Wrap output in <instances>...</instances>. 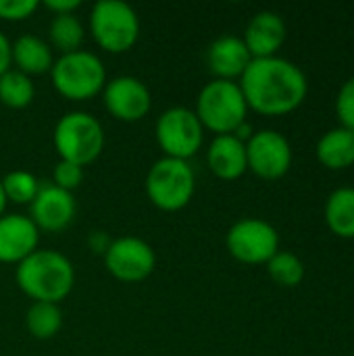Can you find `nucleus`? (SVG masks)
<instances>
[{
  "label": "nucleus",
  "mask_w": 354,
  "mask_h": 356,
  "mask_svg": "<svg viewBox=\"0 0 354 356\" xmlns=\"http://www.w3.org/2000/svg\"><path fill=\"white\" fill-rule=\"evenodd\" d=\"M238 83L248 108L267 117L296 111L309 94L307 73L284 56L252 58Z\"/></svg>",
  "instance_id": "f257e3e1"
},
{
  "label": "nucleus",
  "mask_w": 354,
  "mask_h": 356,
  "mask_svg": "<svg viewBox=\"0 0 354 356\" xmlns=\"http://www.w3.org/2000/svg\"><path fill=\"white\" fill-rule=\"evenodd\" d=\"M15 280L33 302L58 305L75 286V269L63 252L38 248L17 265Z\"/></svg>",
  "instance_id": "f03ea898"
},
{
  "label": "nucleus",
  "mask_w": 354,
  "mask_h": 356,
  "mask_svg": "<svg viewBox=\"0 0 354 356\" xmlns=\"http://www.w3.org/2000/svg\"><path fill=\"white\" fill-rule=\"evenodd\" d=\"M194 113L204 129L225 136L234 134L236 127L246 121L248 104L238 81L211 79L200 90Z\"/></svg>",
  "instance_id": "7ed1b4c3"
},
{
  "label": "nucleus",
  "mask_w": 354,
  "mask_h": 356,
  "mask_svg": "<svg viewBox=\"0 0 354 356\" xmlns=\"http://www.w3.org/2000/svg\"><path fill=\"white\" fill-rule=\"evenodd\" d=\"M52 142L61 161L86 167L94 163L104 148V127L90 113L71 111L56 121Z\"/></svg>",
  "instance_id": "20e7f679"
},
{
  "label": "nucleus",
  "mask_w": 354,
  "mask_h": 356,
  "mask_svg": "<svg viewBox=\"0 0 354 356\" xmlns=\"http://www.w3.org/2000/svg\"><path fill=\"white\" fill-rule=\"evenodd\" d=\"M50 73L56 92L69 100L94 98L106 86V69L102 58L81 48L61 54L52 63Z\"/></svg>",
  "instance_id": "39448f33"
},
{
  "label": "nucleus",
  "mask_w": 354,
  "mask_h": 356,
  "mask_svg": "<svg viewBox=\"0 0 354 356\" xmlns=\"http://www.w3.org/2000/svg\"><path fill=\"white\" fill-rule=\"evenodd\" d=\"M144 186L148 200L156 209L175 213L190 204L196 188V175L188 161L163 156L148 169Z\"/></svg>",
  "instance_id": "423d86ee"
},
{
  "label": "nucleus",
  "mask_w": 354,
  "mask_h": 356,
  "mask_svg": "<svg viewBox=\"0 0 354 356\" xmlns=\"http://www.w3.org/2000/svg\"><path fill=\"white\" fill-rule=\"evenodd\" d=\"M90 31L108 52H125L140 38V17L123 0H98L90 10Z\"/></svg>",
  "instance_id": "0eeeda50"
},
{
  "label": "nucleus",
  "mask_w": 354,
  "mask_h": 356,
  "mask_svg": "<svg viewBox=\"0 0 354 356\" xmlns=\"http://www.w3.org/2000/svg\"><path fill=\"white\" fill-rule=\"evenodd\" d=\"M204 140V127L196 113L186 106H171L156 119V142L165 156L190 161Z\"/></svg>",
  "instance_id": "6e6552de"
},
{
  "label": "nucleus",
  "mask_w": 354,
  "mask_h": 356,
  "mask_svg": "<svg viewBox=\"0 0 354 356\" xmlns=\"http://www.w3.org/2000/svg\"><path fill=\"white\" fill-rule=\"evenodd\" d=\"M225 246L227 252L244 265H267L280 250V234L265 219L244 217L227 229Z\"/></svg>",
  "instance_id": "1a4fd4ad"
},
{
  "label": "nucleus",
  "mask_w": 354,
  "mask_h": 356,
  "mask_svg": "<svg viewBox=\"0 0 354 356\" xmlns=\"http://www.w3.org/2000/svg\"><path fill=\"white\" fill-rule=\"evenodd\" d=\"M104 265L115 280L123 284H138L154 271L156 254L148 242L134 236H123L111 240L106 246Z\"/></svg>",
  "instance_id": "9d476101"
},
{
  "label": "nucleus",
  "mask_w": 354,
  "mask_h": 356,
  "mask_svg": "<svg viewBox=\"0 0 354 356\" xmlns=\"http://www.w3.org/2000/svg\"><path fill=\"white\" fill-rule=\"evenodd\" d=\"M290 140L277 129H259L246 142L248 169L261 179H280L292 167Z\"/></svg>",
  "instance_id": "9b49d317"
},
{
  "label": "nucleus",
  "mask_w": 354,
  "mask_h": 356,
  "mask_svg": "<svg viewBox=\"0 0 354 356\" xmlns=\"http://www.w3.org/2000/svg\"><path fill=\"white\" fill-rule=\"evenodd\" d=\"M102 100L106 111L125 123L140 121L152 106V96L146 83L134 75H119L106 81L102 88Z\"/></svg>",
  "instance_id": "f8f14e48"
},
{
  "label": "nucleus",
  "mask_w": 354,
  "mask_h": 356,
  "mask_svg": "<svg viewBox=\"0 0 354 356\" xmlns=\"http://www.w3.org/2000/svg\"><path fill=\"white\" fill-rule=\"evenodd\" d=\"M77 213L73 192H67L54 184L40 186L35 198L29 202V219L38 229L56 234L69 227Z\"/></svg>",
  "instance_id": "ddd939ff"
},
{
  "label": "nucleus",
  "mask_w": 354,
  "mask_h": 356,
  "mask_svg": "<svg viewBox=\"0 0 354 356\" xmlns=\"http://www.w3.org/2000/svg\"><path fill=\"white\" fill-rule=\"evenodd\" d=\"M286 21L275 10H259L250 17L244 29V44L252 58H267L277 56V50L286 42Z\"/></svg>",
  "instance_id": "4468645a"
},
{
  "label": "nucleus",
  "mask_w": 354,
  "mask_h": 356,
  "mask_svg": "<svg viewBox=\"0 0 354 356\" xmlns=\"http://www.w3.org/2000/svg\"><path fill=\"white\" fill-rule=\"evenodd\" d=\"M40 229L25 215H2L0 217V263L19 265L31 252L38 250Z\"/></svg>",
  "instance_id": "2eb2a0df"
},
{
  "label": "nucleus",
  "mask_w": 354,
  "mask_h": 356,
  "mask_svg": "<svg viewBox=\"0 0 354 356\" xmlns=\"http://www.w3.org/2000/svg\"><path fill=\"white\" fill-rule=\"evenodd\" d=\"M250 60L252 56L244 40L232 33L213 40L207 50V65L215 75V79H230V81L240 79L246 67L250 65Z\"/></svg>",
  "instance_id": "dca6fc26"
},
{
  "label": "nucleus",
  "mask_w": 354,
  "mask_h": 356,
  "mask_svg": "<svg viewBox=\"0 0 354 356\" xmlns=\"http://www.w3.org/2000/svg\"><path fill=\"white\" fill-rule=\"evenodd\" d=\"M207 165L219 179L234 181L248 171L246 144L234 134L215 136L207 150Z\"/></svg>",
  "instance_id": "f3484780"
},
{
  "label": "nucleus",
  "mask_w": 354,
  "mask_h": 356,
  "mask_svg": "<svg viewBox=\"0 0 354 356\" xmlns=\"http://www.w3.org/2000/svg\"><path fill=\"white\" fill-rule=\"evenodd\" d=\"M317 161L332 169V171H340V169H348L354 165V131L346 129L342 125L325 131L319 140H317V148H315Z\"/></svg>",
  "instance_id": "a211bd4d"
},
{
  "label": "nucleus",
  "mask_w": 354,
  "mask_h": 356,
  "mask_svg": "<svg viewBox=\"0 0 354 356\" xmlns=\"http://www.w3.org/2000/svg\"><path fill=\"white\" fill-rule=\"evenodd\" d=\"M13 63L25 75H42L52 69V48L33 33H25L13 42Z\"/></svg>",
  "instance_id": "6ab92c4d"
},
{
  "label": "nucleus",
  "mask_w": 354,
  "mask_h": 356,
  "mask_svg": "<svg viewBox=\"0 0 354 356\" xmlns=\"http://www.w3.org/2000/svg\"><path fill=\"white\" fill-rule=\"evenodd\" d=\"M325 223L338 238H354V188H336L325 200Z\"/></svg>",
  "instance_id": "aec40b11"
},
{
  "label": "nucleus",
  "mask_w": 354,
  "mask_h": 356,
  "mask_svg": "<svg viewBox=\"0 0 354 356\" xmlns=\"http://www.w3.org/2000/svg\"><path fill=\"white\" fill-rule=\"evenodd\" d=\"M27 332L35 340H50L54 338L63 327V313L58 305L52 302H31L25 315Z\"/></svg>",
  "instance_id": "412c9836"
},
{
  "label": "nucleus",
  "mask_w": 354,
  "mask_h": 356,
  "mask_svg": "<svg viewBox=\"0 0 354 356\" xmlns=\"http://www.w3.org/2000/svg\"><path fill=\"white\" fill-rule=\"evenodd\" d=\"M35 96V86L29 75L8 69L0 75V102L8 108H25Z\"/></svg>",
  "instance_id": "4be33fe9"
},
{
  "label": "nucleus",
  "mask_w": 354,
  "mask_h": 356,
  "mask_svg": "<svg viewBox=\"0 0 354 356\" xmlns=\"http://www.w3.org/2000/svg\"><path fill=\"white\" fill-rule=\"evenodd\" d=\"M48 38H50V44L56 50H61V54L75 52V50H79V46L83 42V25L73 13L54 15V19L50 21V27H48Z\"/></svg>",
  "instance_id": "5701e85b"
},
{
  "label": "nucleus",
  "mask_w": 354,
  "mask_h": 356,
  "mask_svg": "<svg viewBox=\"0 0 354 356\" xmlns=\"http://www.w3.org/2000/svg\"><path fill=\"white\" fill-rule=\"evenodd\" d=\"M267 273L269 277L277 284V286H284V288H296L303 284L305 280V263L294 254V252H288V250H277L269 263H267Z\"/></svg>",
  "instance_id": "b1692460"
},
{
  "label": "nucleus",
  "mask_w": 354,
  "mask_h": 356,
  "mask_svg": "<svg viewBox=\"0 0 354 356\" xmlns=\"http://www.w3.org/2000/svg\"><path fill=\"white\" fill-rule=\"evenodd\" d=\"M0 181H2L6 200L15 204H29L40 190V181L29 171H19V169L10 171Z\"/></svg>",
  "instance_id": "393cba45"
},
{
  "label": "nucleus",
  "mask_w": 354,
  "mask_h": 356,
  "mask_svg": "<svg viewBox=\"0 0 354 356\" xmlns=\"http://www.w3.org/2000/svg\"><path fill=\"white\" fill-rule=\"evenodd\" d=\"M336 117L342 127L354 131V75L348 77L336 96Z\"/></svg>",
  "instance_id": "a878e982"
},
{
  "label": "nucleus",
  "mask_w": 354,
  "mask_h": 356,
  "mask_svg": "<svg viewBox=\"0 0 354 356\" xmlns=\"http://www.w3.org/2000/svg\"><path fill=\"white\" fill-rule=\"evenodd\" d=\"M52 177H54V186H58L67 192H73L83 179V167L69 163V161H58Z\"/></svg>",
  "instance_id": "bb28decb"
},
{
  "label": "nucleus",
  "mask_w": 354,
  "mask_h": 356,
  "mask_svg": "<svg viewBox=\"0 0 354 356\" xmlns=\"http://www.w3.org/2000/svg\"><path fill=\"white\" fill-rule=\"evenodd\" d=\"M38 0H0V19L21 21L35 13Z\"/></svg>",
  "instance_id": "cd10ccee"
},
{
  "label": "nucleus",
  "mask_w": 354,
  "mask_h": 356,
  "mask_svg": "<svg viewBox=\"0 0 354 356\" xmlns=\"http://www.w3.org/2000/svg\"><path fill=\"white\" fill-rule=\"evenodd\" d=\"M79 0H44V6L54 15H69L75 8H79Z\"/></svg>",
  "instance_id": "c85d7f7f"
},
{
  "label": "nucleus",
  "mask_w": 354,
  "mask_h": 356,
  "mask_svg": "<svg viewBox=\"0 0 354 356\" xmlns=\"http://www.w3.org/2000/svg\"><path fill=\"white\" fill-rule=\"evenodd\" d=\"M13 65V44L0 31V75H4Z\"/></svg>",
  "instance_id": "c756f323"
},
{
  "label": "nucleus",
  "mask_w": 354,
  "mask_h": 356,
  "mask_svg": "<svg viewBox=\"0 0 354 356\" xmlns=\"http://www.w3.org/2000/svg\"><path fill=\"white\" fill-rule=\"evenodd\" d=\"M6 194H4V190H2V181H0V217L4 215V211H6Z\"/></svg>",
  "instance_id": "7c9ffc66"
}]
</instances>
